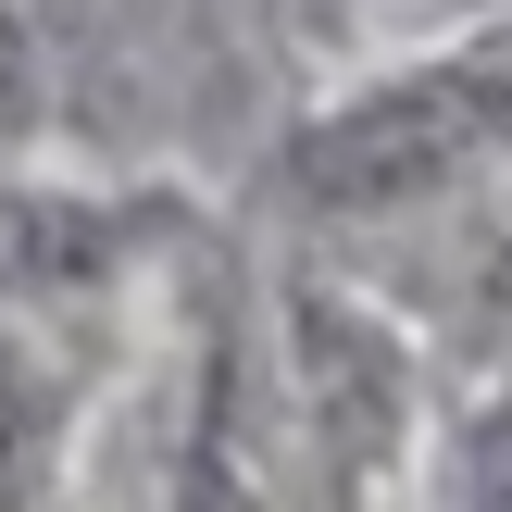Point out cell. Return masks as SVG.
<instances>
[{
    "mask_svg": "<svg viewBox=\"0 0 512 512\" xmlns=\"http://www.w3.org/2000/svg\"><path fill=\"white\" fill-rule=\"evenodd\" d=\"M500 163H512V38H475V50L400 63L388 88L313 113L288 150V188L325 225H400V213L488 188Z\"/></svg>",
    "mask_w": 512,
    "mask_h": 512,
    "instance_id": "1",
    "label": "cell"
},
{
    "mask_svg": "<svg viewBox=\"0 0 512 512\" xmlns=\"http://www.w3.org/2000/svg\"><path fill=\"white\" fill-rule=\"evenodd\" d=\"M300 388H313V425L338 450H375L400 425V350H388V325H363L350 300H325V288H300Z\"/></svg>",
    "mask_w": 512,
    "mask_h": 512,
    "instance_id": "2",
    "label": "cell"
}]
</instances>
